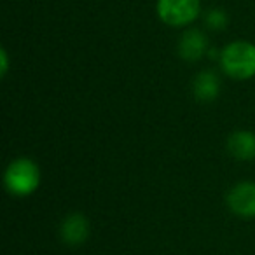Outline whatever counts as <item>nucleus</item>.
Instances as JSON below:
<instances>
[{
    "label": "nucleus",
    "instance_id": "nucleus-1",
    "mask_svg": "<svg viewBox=\"0 0 255 255\" xmlns=\"http://www.w3.org/2000/svg\"><path fill=\"white\" fill-rule=\"evenodd\" d=\"M222 70L229 77L245 81L255 75V46L247 40H234L220 53Z\"/></svg>",
    "mask_w": 255,
    "mask_h": 255
},
{
    "label": "nucleus",
    "instance_id": "nucleus-2",
    "mask_svg": "<svg viewBox=\"0 0 255 255\" xmlns=\"http://www.w3.org/2000/svg\"><path fill=\"white\" fill-rule=\"evenodd\" d=\"M5 189L14 196H28L40 184V170L32 159L19 157L7 166L4 175Z\"/></svg>",
    "mask_w": 255,
    "mask_h": 255
},
{
    "label": "nucleus",
    "instance_id": "nucleus-3",
    "mask_svg": "<svg viewBox=\"0 0 255 255\" xmlns=\"http://www.w3.org/2000/svg\"><path fill=\"white\" fill-rule=\"evenodd\" d=\"M156 11L159 19L168 26H187L201 12L199 0H157Z\"/></svg>",
    "mask_w": 255,
    "mask_h": 255
},
{
    "label": "nucleus",
    "instance_id": "nucleus-4",
    "mask_svg": "<svg viewBox=\"0 0 255 255\" xmlns=\"http://www.w3.org/2000/svg\"><path fill=\"white\" fill-rule=\"evenodd\" d=\"M227 205L236 215L250 219L255 217V184L254 182H241L234 185L227 194Z\"/></svg>",
    "mask_w": 255,
    "mask_h": 255
},
{
    "label": "nucleus",
    "instance_id": "nucleus-5",
    "mask_svg": "<svg viewBox=\"0 0 255 255\" xmlns=\"http://www.w3.org/2000/svg\"><path fill=\"white\" fill-rule=\"evenodd\" d=\"M206 47H208V42H206L205 33L199 30H187L178 42V54L185 61H196L206 53Z\"/></svg>",
    "mask_w": 255,
    "mask_h": 255
},
{
    "label": "nucleus",
    "instance_id": "nucleus-6",
    "mask_svg": "<svg viewBox=\"0 0 255 255\" xmlns=\"http://www.w3.org/2000/svg\"><path fill=\"white\" fill-rule=\"evenodd\" d=\"M60 233L67 245H81L89 234V222L82 213H72L63 220Z\"/></svg>",
    "mask_w": 255,
    "mask_h": 255
},
{
    "label": "nucleus",
    "instance_id": "nucleus-7",
    "mask_svg": "<svg viewBox=\"0 0 255 255\" xmlns=\"http://www.w3.org/2000/svg\"><path fill=\"white\" fill-rule=\"evenodd\" d=\"M227 149L236 159L250 161L255 157V135L250 131H234L229 136Z\"/></svg>",
    "mask_w": 255,
    "mask_h": 255
},
{
    "label": "nucleus",
    "instance_id": "nucleus-8",
    "mask_svg": "<svg viewBox=\"0 0 255 255\" xmlns=\"http://www.w3.org/2000/svg\"><path fill=\"white\" fill-rule=\"evenodd\" d=\"M192 89H194V96L199 102H212L217 98L220 89V82L213 72L203 70L201 74H198V77L192 82Z\"/></svg>",
    "mask_w": 255,
    "mask_h": 255
},
{
    "label": "nucleus",
    "instance_id": "nucleus-9",
    "mask_svg": "<svg viewBox=\"0 0 255 255\" xmlns=\"http://www.w3.org/2000/svg\"><path fill=\"white\" fill-rule=\"evenodd\" d=\"M206 25H208V28H212V30L226 28V25H227L226 12L220 11V9H213V11H210L208 14H206Z\"/></svg>",
    "mask_w": 255,
    "mask_h": 255
},
{
    "label": "nucleus",
    "instance_id": "nucleus-10",
    "mask_svg": "<svg viewBox=\"0 0 255 255\" xmlns=\"http://www.w3.org/2000/svg\"><path fill=\"white\" fill-rule=\"evenodd\" d=\"M0 63H2V70H0V74H2V77H4V75L7 74V53H5V49L0 51Z\"/></svg>",
    "mask_w": 255,
    "mask_h": 255
}]
</instances>
